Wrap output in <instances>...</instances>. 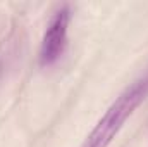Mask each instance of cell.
Instances as JSON below:
<instances>
[{
    "mask_svg": "<svg viewBox=\"0 0 148 147\" xmlns=\"http://www.w3.org/2000/svg\"><path fill=\"white\" fill-rule=\"evenodd\" d=\"M148 97V73L133 81L103 112L81 147H109L127 118Z\"/></svg>",
    "mask_w": 148,
    "mask_h": 147,
    "instance_id": "1",
    "label": "cell"
},
{
    "mask_svg": "<svg viewBox=\"0 0 148 147\" xmlns=\"http://www.w3.org/2000/svg\"><path fill=\"white\" fill-rule=\"evenodd\" d=\"M69 21H71V9L69 5H62L50 19L47 31L43 35L41 47H40V66L43 68L52 66L64 54L67 45Z\"/></svg>",
    "mask_w": 148,
    "mask_h": 147,
    "instance_id": "2",
    "label": "cell"
}]
</instances>
